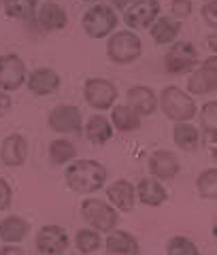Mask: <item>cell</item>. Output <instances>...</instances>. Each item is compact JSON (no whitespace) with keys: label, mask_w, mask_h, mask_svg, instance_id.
I'll return each mask as SVG.
<instances>
[{"label":"cell","mask_w":217,"mask_h":255,"mask_svg":"<svg viewBox=\"0 0 217 255\" xmlns=\"http://www.w3.org/2000/svg\"><path fill=\"white\" fill-rule=\"evenodd\" d=\"M81 217L96 232H111L119 223V213L107 200L100 198H85L81 202Z\"/></svg>","instance_id":"obj_5"},{"label":"cell","mask_w":217,"mask_h":255,"mask_svg":"<svg viewBox=\"0 0 217 255\" xmlns=\"http://www.w3.org/2000/svg\"><path fill=\"white\" fill-rule=\"evenodd\" d=\"M30 232V223L19 215H6L0 219V241L4 245H19L26 241Z\"/></svg>","instance_id":"obj_21"},{"label":"cell","mask_w":217,"mask_h":255,"mask_svg":"<svg viewBox=\"0 0 217 255\" xmlns=\"http://www.w3.org/2000/svg\"><path fill=\"white\" fill-rule=\"evenodd\" d=\"M0 255H26V253H23V249L17 245H4L2 249H0Z\"/></svg>","instance_id":"obj_36"},{"label":"cell","mask_w":217,"mask_h":255,"mask_svg":"<svg viewBox=\"0 0 217 255\" xmlns=\"http://www.w3.org/2000/svg\"><path fill=\"white\" fill-rule=\"evenodd\" d=\"M107 196H109V204L113 206L117 213H130L136 204V191H134V183L128 179H117L107 187Z\"/></svg>","instance_id":"obj_17"},{"label":"cell","mask_w":217,"mask_h":255,"mask_svg":"<svg viewBox=\"0 0 217 255\" xmlns=\"http://www.w3.org/2000/svg\"><path fill=\"white\" fill-rule=\"evenodd\" d=\"M136 191V200H139L143 206H149V209H158L162 206L168 198V191L162 185V181H158L154 177H145L134 185Z\"/></svg>","instance_id":"obj_18"},{"label":"cell","mask_w":217,"mask_h":255,"mask_svg":"<svg viewBox=\"0 0 217 255\" xmlns=\"http://www.w3.org/2000/svg\"><path fill=\"white\" fill-rule=\"evenodd\" d=\"M166 255H203L190 236H173L166 243Z\"/></svg>","instance_id":"obj_31"},{"label":"cell","mask_w":217,"mask_h":255,"mask_svg":"<svg viewBox=\"0 0 217 255\" xmlns=\"http://www.w3.org/2000/svg\"><path fill=\"white\" fill-rule=\"evenodd\" d=\"M13 204V189L9 185V181L0 177V213L9 211Z\"/></svg>","instance_id":"obj_34"},{"label":"cell","mask_w":217,"mask_h":255,"mask_svg":"<svg viewBox=\"0 0 217 255\" xmlns=\"http://www.w3.org/2000/svg\"><path fill=\"white\" fill-rule=\"evenodd\" d=\"M117 85L109 79L102 77H90L83 83V98L87 107L94 111H111V107L117 102Z\"/></svg>","instance_id":"obj_7"},{"label":"cell","mask_w":217,"mask_h":255,"mask_svg":"<svg viewBox=\"0 0 217 255\" xmlns=\"http://www.w3.org/2000/svg\"><path fill=\"white\" fill-rule=\"evenodd\" d=\"M196 115L200 119V128H203V132L207 134L209 142L215 145V128H217V102H215V98L205 102V105L198 109Z\"/></svg>","instance_id":"obj_29"},{"label":"cell","mask_w":217,"mask_h":255,"mask_svg":"<svg viewBox=\"0 0 217 255\" xmlns=\"http://www.w3.org/2000/svg\"><path fill=\"white\" fill-rule=\"evenodd\" d=\"M200 62L196 45H192L190 41H179L171 43L168 51L164 53V70L168 75H188L196 68V64Z\"/></svg>","instance_id":"obj_6"},{"label":"cell","mask_w":217,"mask_h":255,"mask_svg":"<svg viewBox=\"0 0 217 255\" xmlns=\"http://www.w3.org/2000/svg\"><path fill=\"white\" fill-rule=\"evenodd\" d=\"M70 245L66 228L47 223L36 232V251L41 255H64Z\"/></svg>","instance_id":"obj_11"},{"label":"cell","mask_w":217,"mask_h":255,"mask_svg":"<svg viewBox=\"0 0 217 255\" xmlns=\"http://www.w3.org/2000/svg\"><path fill=\"white\" fill-rule=\"evenodd\" d=\"M11 107H13V98H11V94L0 92V119H2L6 113H9Z\"/></svg>","instance_id":"obj_35"},{"label":"cell","mask_w":217,"mask_h":255,"mask_svg":"<svg viewBox=\"0 0 217 255\" xmlns=\"http://www.w3.org/2000/svg\"><path fill=\"white\" fill-rule=\"evenodd\" d=\"M28 157V140L23 134H9L0 142V159L9 168H19Z\"/></svg>","instance_id":"obj_16"},{"label":"cell","mask_w":217,"mask_h":255,"mask_svg":"<svg viewBox=\"0 0 217 255\" xmlns=\"http://www.w3.org/2000/svg\"><path fill=\"white\" fill-rule=\"evenodd\" d=\"M102 245L109 255H141V245L136 236L126 232V230H111Z\"/></svg>","instance_id":"obj_19"},{"label":"cell","mask_w":217,"mask_h":255,"mask_svg":"<svg viewBox=\"0 0 217 255\" xmlns=\"http://www.w3.org/2000/svg\"><path fill=\"white\" fill-rule=\"evenodd\" d=\"M203 2H209V0H203Z\"/></svg>","instance_id":"obj_40"},{"label":"cell","mask_w":217,"mask_h":255,"mask_svg":"<svg viewBox=\"0 0 217 255\" xmlns=\"http://www.w3.org/2000/svg\"><path fill=\"white\" fill-rule=\"evenodd\" d=\"M62 79L49 66H38L30 75H26V87L34 96H51L60 90Z\"/></svg>","instance_id":"obj_14"},{"label":"cell","mask_w":217,"mask_h":255,"mask_svg":"<svg viewBox=\"0 0 217 255\" xmlns=\"http://www.w3.org/2000/svg\"><path fill=\"white\" fill-rule=\"evenodd\" d=\"M47 124L55 134H79L83 130V115L75 105H58L51 109Z\"/></svg>","instance_id":"obj_10"},{"label":"cell","mask_w":217,"mask_h":255,"mask_svg":"<svg viewBox=\"0 0 217 255\" xmlns=\"http://www.w3.org/2000/svg\"><path fill=\"white\" fill-rule=\"evenodd\" d=\"M207 47H209V51H211V55H215V49H217V36H215V30H213V34H209V36H207Z\"/></svg>","instance_id":"obj_38"},{"label":"cell","mask_w":217,"mask_h":255,"mask_svg":"<svg viewBox=\"0 0 217 255\" xmlns=\"http://www.w3.org/2000/svg\"><path fill=\"white\" fill-rule=\"evenodd\" d=\"M160 0H134V2L124 11V21L128 30L149 28L160 17Z\"/></svg>","instance_id":"obj_12"},{"label":"cell","mask_w":217,"mask_h":255,"mask_svg":"<svg viewBox=\"0 0 217 255\" xmlns=\"http://www.w3.org/2000/svg\"><path fill=\"white\" fill-rule=\"evenodd\" d=\"M117 23H119L117 13H115V9H111L109 4H92L90 9L83 13V19H81L85 34L94 38V41L109 38L115 32Z\"/></svg>","instance_id":"obj_4"},{"label":"cell","mask_w":217,"mask_h":255,"mask_svg":"<svg viewBox=\"0 0 217 255\" xmlns=\"http://www.w3.org/2000/svg\"><path fill=\"white\" fill-rule=\"evenodd\" d=\"M196 189L198 194L207 198V200H215L217 198V168H207L196 177Z\"/></svg>","instance_id":"obj_30"},{"label":"cell","mask_w":217,"mask_h":255,"mask_svg":"<svg viewBox=\"0 0 217 255\" xmlns=\"http://www.w3.org/2000/svg\"><path fill=\"white\" fill-rule=\"evenodd\" d=\"M26 62L17 53L0 55V92L13 94L26 83Z\"/></svg>","instance_id":"obj_9"},{"label":"cell","mask_w":217,"mask_h":255,"mask_svg":"<svg viewBox=\"0 0 217 255\" xmlns=\"http://www.w3.org/2000/svg\"><path fill=\"white\" fill-rule=\"evenodd\" d=\"M143 55V41L134 30H117L107 41V58L119 64V66H130Z\"/></svg>","instance_id":"obj_3"},{"label":"cell","mask_w":217,"mask_h":255,"mask_svg":"<svg viewBox=\"0 0 217 255\" xmlns=\"http://www.w3.org/2000/svg\"><path fill=\"white\" fill-rule=\"evenodd\" d=\"M38 9V0H4V15L11 19L32 21Z\"/></svg>","instance_id":"obj_26"},{"label":"cell","mask_w":217,"mask_h":255,"mask_svg":"<svg viewBox=\"0 0 217 255\" xmlns=\"http://www.w3.org/2000/svg\"><path fill=\"white\" fill-rule=\"evenodd\" d=\"M64 179H66V185L75 194L92 196L107 185L109 172L96 159H77V162L68 164L66 172H64Z\"/></svg>","instance_id":"obj_1"},{"label":"cell","mask_w":217,"mask_h":255,"mask_svg":"<svg viewBox=\"0 0 217 255\" xmlns=\"http://www.w3.org/2000/svg\"><path fill=\"white\" fill-rule=\"evenodd\" d=\"M173 138H175V145L179 147L181 151H186V153H194V151L200 147V128H196L192 122L175 124Z\"/></svg>","instance_id":"obj_25"},{"label":"cell","mask_w":217,"mask_h":255,"mask_svg":"<svg viewBox=\"0 0 217 255\" xmlns=\"http://www.w3.org/2000/svg\"><path fill=\"white\" fill-rule=\"evenodd\" d=\"M75 247H77L79 255L96 253L102 247V236H100V232H96V230H92V228L77 230V234H75Z\"/></svg>","instance_id":"obj_28"},{"label":"cell","mask_w":217,"mask_h":255,"mask_svg":"<svg viewBox=\"0 0 217 255\" xmlns=\"http://www.w3.org/2000/svg\"><path fill=\"white\" fill-rule=\"evenodd\" d=\"M192 11H194V4L192 0H171V17L175 19H188Z\"/></svg>","instance_id":"obj_32"},{"label":"cell","mask_w":217,"mask_h":255,"mask_svg":"<svg viewBox=\"0 0 217 255\" xmlns=\"http://www.w3.org/2000/svg\"><path fill=\"white\" fill-rule=\"evenodd\" d=\"M75 255H79V253H75Z\"/></svg>","instance_id":"obj_41"},{"label":"cell","mask_w":217,"mask_h":255,"mask_svg":"<svg viewBox=\"0 0 217 255\" xmlns=\"http://www.w3.org/2000/svg\"><path fill=\"white\" fill-rule=\"evenodd\" d=\"M200 15L209 28L217 26V0H209V2H203V9H200Z\"/></svg>","instance_id":"obj_33"},{"label":"cell","mask_w":217,"mask_h":255,"mask_svg":"<svg viewBox=\"0 0 217 255\" xmlns=\"http://www.w3.org/2000/svg\"><path fill=\"white\" fill-rule=\"evenodd\" d=\"M126 105L141 117H151L158 111V94L149 85H132L126 92Z\"/></svg>","instance_id":"obj_15"},{"label":"cell","mask_w":217,"mask_h":255,"mask_svg":"<svg viewBox=\"0 0 217 255\" xmlns=\"http://www.w3.org/2000/svg\"><path fill=\"white\" fill-rule=\"evenodd\" d=\"M147 168H149V174L158 181H171L175 177H179L181 172V164L177 155L173 151L168 149H158L154 153L149 155L147 159Z\"/></svg>","instance_id":"obj_13"},{"label":"cell","mask_w":217,"mask_h":255,"mask_svg":"<svg viewBox=\"0 0 217 255\" xmlns=\"http://www.w3.org/2000/svg\"><path fill=\"white\" fill-rule=\"evenodd\" d=\"M149 34L158 45H171L181 34V21L171 17V15H160L149 26Z\"/></svg>","instance_id":"obj_22"},{"label":"cell","mask_w":217,"mask_h":255,"mask_svg":"<svg viewBox=\"0 0 217 255\" xmlns=\"http://www.w3.org/2000/svg\"><path fill=\"white\" fill-rule=\"evenodd\" d=\"M217 90V58L209 55L207 60L198 62L196 68L188 77V94L190 96H207Z\"/></svg>","instance_id":"obj_8"},{"label":"cell","mask_w":217,"mask_h":255,"mask_svg":"<svg viewBox=\"0 0 217 255\" xmlns=\"http://www.w3.org/2000/svg\"><path fill=\"white\" fill-rule=\"evenodd\" d=\"M109 122L113 126V130L128 134V132H136L143 126V117L136 113V111H132L128 105H113L111 107Z\"/></svg>","instance_id":"obj_23"},{"label":"cell","mask_w":217,"mask_h":255,"mask_svg":"<svg viewBox=\"0 0 217 255\" xmlns=\"http://www.w3.org/2000/svg\"><path fill=\"white\" fill-rule=\"evenodd\" d=\"M111 2V6H113V9H119V11H126L128 6H130L134 0H109Z\"/></svg>","instance_id":"obj_37"},{"label":"cell","mask_w":217,"mask_h":255,"mask_svg":"<svg viewBox=\"0 0 217 255\" xmlns=\"http://www.w3.org/2000/svg\"><path fill=\"white\" fill-rule=\"evenodd\" d=\"M36 21L45 32H60L68 26V13L58 2H43L36 9Z\"/></svg>","instance_id":"obj_20"},{"label":"cell","mask_w":217,"mask_h":255,"mask_svg":"<svg viewBox=\"0 0 217 255\" xmlns=\"http://www.w3.org/2000/svg\"><path fill=\"white\" fill-rule=\"evenodd\" d=\"M158 109L175 124L192 122V119H196V113H198L194 96H190L179 85L162 87V92L158 94Z\"/></svg>","instance_id":"obj_2"},{"label":"cell","mask_w":217,"mask_h":255,"mask_svg":"<svg viewBox=\"0 0 217 255\" xmlns=\"http://www.w3.org/2000/svg\"><path fill=\"white\" fill-rule=\"evenodd\" d=\"M83 2H96V0H83Z\"/></svg>","instance_id":"obj_39"},{"label":"cell","mask_w":217,"mask_h":255,"mask_svg":"<svg viewBox=\"0 0 217 255\" xmlns=\"http://www.w3.org/2000/svg\"><path fill=\"white\" fill-rule=\"evenodd\" d=\"M83 130H85V136L92 145H107V142L113 138V132H115L111 122L100 113H96V115H92L90 119H87Z\"/></svg>","instance_id":"obj_24"},{"label":"cell","mask_w":217,"mask_h":255,"mask_svg":"<svg viewBox=\"0 0 217 255\" xmlns=\"http://www.w3.org/2000/svg\"><path fill=\"white\" fill-rule=\"evenodd\" d=\"M75 157H77V147L68 138H55L49 142V159L55 166L68 164Z\"/></svg>","instance_id":"obj_27"}]
</instances>
